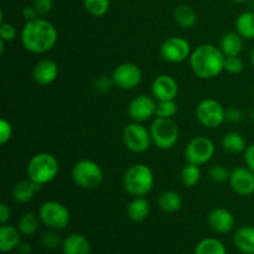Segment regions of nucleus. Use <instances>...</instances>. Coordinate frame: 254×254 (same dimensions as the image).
Here are the masks:
<instances>
[{
  "label": "nucleus",
  "mask_w": 254,
  "mask_h": 254,
  "mask_svg": "<svg viewBox=\"0 0 254 254\" xmlns=\"http://www.w3.org/2000/svg\"><path fill=\"white\" fill-rule=\"evenodd\" d=\"M20 231L9 225H2L0 227V251L2 253L17 248L20 245Z\"/></svg>",
  "instance_id": "22"
},
{
  "label": "nucleus",
  "mask_w": 254,
  "mask_h": 254,
  "mask_svg": "<svg viewBox=\"0 0 254 254\" xmlns=\"http://www.w3.org/2000/svg\"><path fill=\"white\" fill-rule=\"evenodd\" d=\"M59 72L60 69L56 62L45 59L35 64L34 69H32V77L37 84L47 86L56 81V78L59 77Z\"/></svg>",
  "instance_id": "16"
},
{
  "label": "nucleus",
  "mask_w": 254,
  "mask_h": 254,
  "mask_svg": "<svg viewBox=\"0 0 254 254\" xmlns=\"http://www.w3.org/2000/svg\"><path fill=\"white\" fill-rule=\"evenodd\" d=\"M103 170L93 160H79L72 168V179L77 186L86 190H93L103 183Z\"/></svg>",
  "instance_id": "6"
},
{
  "label": "nucleus",
  "mask_w": 254,
  "mask_h": 254,
  "mask_svg": "<svg viewBox=\"0 0 254 254\" xmlns=\"http://www.w3.org/2000/svg\"><path fill=\"white\" fill-rule=\"evenodd\" d=\"M155 113L156 103L151 97L146 96V94H140V96L135 97L134 99H131L128 106L129 117L138 123L149 121L155 116Z\"/></svg>",
  "instance_id": "13"
},
{
  "label": "nucleus",
  "mask_w": 254,
  "mask_h": 254,
  "mask_svg": "<svg viewBox=\"0 0 254 254\" xmlns=\"http://www.w3.org/2000/svg\"><path fill=\"white\" fill-rule=\"evenodd\" d=\"M11 216V210L6 203H0V223L1 225H6L7 221L10 220Z\"/></svg>",
  "instance_id": "42"
},
{
  "label": "nucleus",
  "mask_w": 254,
  "mask_h": 254,
  "mask_svg": "<svg viewBox=\"0 0 254 254\" xmlns=\"http://www.w3.org/2000/svg\"><path fill=\"white\" fill-rule=\"evenodd\" d=\"M225 59L226 56L217 46L203 44L191 52L190 66L198 78L211 79L225 71Z\"/></svg>",
  "instance_id": "2"
},
{
  "label": "nucleus",
  "mask_w": 254,
  "mask_h": 254,
  "mask_svg": "<svg viewBox=\"0 0 254 254\" xmlns=\"http://www.w3.org/2000/svg\"><path fill=\"white\" fill-rule=\"evenodd\" d=\"M87 12L94 17H101L106 15L109 10V0H83Z\"/></svg>",
  "instance_id": "31"
},
{
  "label": "nucleus",
  "mask_w": 254,
  "mask_h": 254,
  "mask_svg": "<svg viewBox=\"0 0 254 254\" xmlns=\"http://www.w3.org/2000/svg\"><path fill=\"white\" fill-rule=\"evenodd\" d=\"M17 251H19L20 254H29L31 252V247H30L29 243H20L19 246H17Z\"/></svg>",
  "instance_id": "44"
},
{
  "label": "nucleus",
  "mask_w": 254,
  "mask_h": 254,
  "mask_svg": "<svg viewBox=\"0 0 254 254\" xmlns=\"http://www.w3.org/2000/svg\"><path fill=\"white\" fill-rule=\"evenodd\" d=\"M251 119H252V122L254 123V107L252 111H251Z\"/></svg>",
  "instance_id": "46"
},
{
  "label": "nucleus",
  "mask_w": 254,
  "mask_h": 254,
  "mask_svg": "<svg viewBox=\"0 0 254 254\" xmlns=\"http://www.w3.org/2000/svg\"><path fill=\"white\" fill-rule=\"evenodd\" d=\"M123 141L127 148L133 153H144L150 146V131L138 122H133L124 128Z\"/></svg>",
  "instance_id": "9"
},
{
  "label": "nucleus",
  "mask_w": 254,
  "mask_h": 254,
  "mask_svg": "<svg viewBox=\"0 0 254 254\" xmlns=\"http://www.w3.org/2000/svg\"><path fill=\"white\" fill-rule=\"evenodd\" d=\"M230 185L240 196L254 193V173L250 168H236L231 171Z\"/></svg>",
  "instance_id": "14"
},
{
  "label": "nucleus",
  "mask_w": 254,
  "mask_h": 254,
  "mask_svg": "<svg viewBox=\"0 0 254 254\" xmlns=\"http://www.w3.org/2000/svg\"><path fill=\"white\" fill-rule=\"evenodd\" d=\"M215 145L212 140L206 136H196L185 148V159L188 163L203 165L212 159Z\"/></svg>",
  "instance_id": "11"
},
{
  "label": "nucleus",
  "mask_w": 254,
  "mask_h": 254,
  "mask_svg": "<svg viewBox=\"0 0 254 254\" xmlns=\"http://www.w3.org/2000/svg\"><path fill=\"white\" fill-rule=\"evenodd\" d=\"M12 136V127L6 119L0 121V144L5 145Z\"/></svg>",
  "instance_id": "38"
},
{
  "label": "nucleus",
  "mask_w": 254,
  "mask_h": 254,
  "mask_svg": "<svg viewBox=\"0 0 254 254\" xmlns=\"http://www.w3.org/2000/svg\"><path fill=\"white\" fill-rule=\"evenodd\" d=\"M245 119V113L236 107L226 109V121L230 123H241Z\"/></svg>",
  "instance_id": "40"
},
{
  "label": "nucleus",
  "mask_w": 254,
  "mask_h": 254,
  "mask_svg": "<svg viewBox=\"0 0 254 254\" xmlns=\"http://www.w3.org/2000/svg\"><path fill=\"white\" fill-rule=\"evenodd\" d=\"M236 30L238 34L247 40L254 39V12L245 11L236 20Z\"/></svg>",
  "instance_id": "26"
},
{
  "label": "nucleus",
  "mask_w": 254,
  "mask_h": 254,
  "mask_svg": "<svg viewBox=\"0 0 254 254\" xmlns=\"http://www.w3.org/2000/svg\"><path fill=\"white\" fill-rule=\"evenodd\" d=\"M21 41L27 51L32 54H45L56 44V27L49 20L37 17L25 24L21 32Z\"/></svg>",
  "instance_id": "1"
},
{
  "label": "nucleus",
  "mask_w": 254,
  "mask_h": 254,
  "mask_svg": "<svg viewBox=\"0 0 254 254\" xmlns=\"http://www.w3.org/2000/svg\"><path fill=\"white\" fill-rule=\"evenodd\" d=\"M174 20L183 29H192L197 24V14L188 4H180L174 11Z\"/></svg>",
  "instance_id": "24"
},
{
  "label": "nucleus",
  "mask_w": 254,
  "mask_h": 254,
  "mask_svg": "<svg viewBox=\"0 0 254 254\" xmlns=\"http://www.w3.org/2000/svg\"><path fill=\"white\" fill-rule=\"evenodd\" d=\"M195 254H227L226 247L216 238H205L197 245Z\"/></svg>",
  "instance_id": "29"
},
{
  "label": "nucleus",
  "mask_w": 254,
  "mask_h": 254,
  "mask_svg": "<svg viewBox=\"0 0 254 254\" xmlns=\"http://www.w3.org/2000/svg\"><path fill=\"white\" fill-rule=\"evenodd\" d=\"M210 174L211 180L215 181V183H225V181H230L231 171H228L225 166L222 165H215L210 169L208 171Z\"/></svg>",
  "instance_id": "35"
},
{
  "label": "nucleus",
  "mask_w": 254,
  "mask_h": 254,
  "mask_svg": "<svg viewBox=\"0 0 254 254\" xmlns=\"http://www.w3.org/2000/svg\"><path fill=\"white\" fill-rule=\"evenodd\" d=\"M245 69V62L240 56H231L225 59V71L232 74L241 73Z\"/></svg>",
  "instance_id": "34"
},
{
  "label": "nucleus",
  "mask_w": 254,
  "mask_h": 254,
  "mask_svg": "<svg viewBox=\"0 0 254 254\" xmlns=\"http://www.w3.org/2000/svg\"><path fill=\"white\" fill-rule=\"evenodd\" d=\"M124 189L134 197H144L154 188V174L145 164H134L124 175Z\"/></svg>",
  "instance_id": "3"
},
{
  "label": "nucleus",
  "mask_w": 254,
  "mask_h": 254,
  "mask_svg": "<svg viewBox=\"0 0 254 254\" xmlns=\"http://www.w3.org/2000/svg\"><path fill=\"white\" fill-rule=\"evenodd\" d=\"M235 246L245 254H254V227L243 226L233 236Z\"/></svg>",
  "instance_id": "21"
},
{
  "label": "nucleus",
  "mask_w": 254,
  "mask_h": 254,
  "mask_svg": "<svg viewBox=\"0 0 254 254\" xmlns=\"http://www.w3.org/2000/svg\"><path fill=\"white\" fill-rule=\"evenodd\" d=\"M60 171V164L52 154L39 153L30 159L26 173L30 180L45 185L54 180Z\"/></svg>",
  "instance_id": "4"
},
{
  "label": "nucleus",
  "mask_w": 254,
  "mask_h": 254,
  "mask_svg": "<svg viewBox=\"0 0 254 254\" xmlns=\"http://www.w3.org/2000/svg\"><path fill=\"white\" fill-rule=\"evenodd\" d=\"M150 205L145 197H135L127 206V215L133 222H141L149 216Z\"/></svg>",
  "instance_id": "23"
},
{
  "label": "nucleus",
  "mask_w": 254,
  "mask_h": 254,
  "mask_svg": "<svg viewBox=\"0 0 254 254\" xmlns=\"http://www.w3.org/2000/svg\"><path fill=\"white\" fill-rule=\"evenodd\" d=\"M253 94H254V86H253Z\"/></svg>",
  "instance_id": "48"
},
{
  "label": "nucleus",
  "mask_w": 254,
  "mask_h": 254,
  "mask_svg": "<svg viewBox=\"0 0 254 254\" xmlns=\"http://www.w3.org/2000/svg\"><path fill=\"white\" fill-rule=\"evenodd\" d=\"M39 216L45 226L55 231L64 230L68 226L71 216L67 207L57 201H47L42 203L39 210Z\"/></svg>",
  "instance_id": "7"
},
{
  "label": "nucleus",
  "mask_w": 254,
  "mask_h": 254,
  "mask_svg": "<svg viewBox=\"0 0 254 254\" xmlns=\"http://www.w3.org/2000/svg\"><path fill=\"white\" fill-rule=\"evenodd\" d=\"M112 79L114 82V86L128 91V89H134L140 84L143 79V72L140 67L136 66L135 64L126 62V64H118L114 68Z\"/></svg>",
  "instance_id": "12"
},
{
  "label": "nucleus",
  "mask_w": 254,
  "mask_h": 254,
  "mask_svg": "<svg viewBox=\"0 0 254 254\" xmlns=\"http://www.w3.org/2000/svg\"><path fill=\"white\" fill-rule=\"evenodd\" d=\"M196 118L206 128H218L226 121V109L216 99H203L196 107Z\"/></svg>",
  "instance_id": "8"
},
{
  "label": "nucleus",
  "mask_w": 254,
  "mask_h": 254,
  "mask_svg": "<svg viewBox=\"0 0 254 254\" xmlns=\"http://www.w3.org/2000/svg\"><path fill=\"white\" fill-rule=\"evenodd\" d=\"M158 205L160 210L166 213L178 212L183 207V198H181L180 193L175 192V191H164L159 196Z\"/></svg>",
  "instance_id": "25"
},
{
  "label": "nucleus",
  "mask_w": 254,
  "mask_h": 254,
  "mask_svg": "<svg viewBox=\"0 0 254 254\" xmlns=\"http://www.w3.org/2000/svg\"><path fill=\"white\" fill-rule=\"evenodd\" d=\"M151 91L158 101H174L178 97V82L169 74H160L154 79Z\"/></svg>",
  "instance_id": "15"
},
{
  "label": "nucleus",
  "mask_w": 254,
  "mask_h": 254,
  "mask_svg": "<svg viewBox=\"0 0 254 254\" xmlns=\"http://www.w3.org/2000/svg\"><path fill=\"white\" fill-rule=\"evenodd\" d=\"M112 86H114L112 77L109 78L107 76H101L93 82V89L96 92H99V93H106V92H108L112 88Z\"/></svg>",
  "instance_id": "36"
},
{
  "label": "nucleus",
  "mask_w": 254,
  "mask_h": 254,
  "mask_svg": "<svg viewBox=\"0 0 254 254\" xmlns=\"http://www.w3.org/2000/svg\"><path fill=\"white\" fill-rule=\"evenodd\" d=\"M16 37V29L14 25L9 22H1L0 24V39L6 41H12Z\"/></svg>",
  "instance_id": "37"
},
{
  "label": "nucleus",
  "mask_w": 254,
  "mask_h": 254,
  "mask_svg": "<svg viewBox=\"0 0 254 254\" xmlns=\"http://www.w3.org/2000/svg\"><path fill=\"white\" fill-rule=\"evenodd\" d=\"M222 148L228 153L236 154L245 151L247 149V145H246V140L240 133L231 131V133L225 134V136L222 138Z\"/></svg>",
  "instance_id": "27"
},
{
  "label": "nucleus",
  "mask_w": 254,
  "mask_h": 254,
  "mask_svg": "<svg viewBox=\"0 0 254 254\" xmlns=\"http://www.w3.org/2000/svg\"><path fill=\"white\" fill-rule=\"evenodd\" d=\"M54 1L52 0H34L32 1V6L36 9L39 16H45L49 14L52 9Z\"/></svg>",
  "instance_id": "39"
},
{
  "label": "nucleus",
  "mask_w": 254,
  "mask_h": 254,
  "mask_svg": "<svg viewBox=\"0 0 254 254\" xmlns=\"http://www.w3.org/2000/svg\"><path fill=\"white\" fill-rule=\"evenodd\" d=\"M207 221L210 227L216 233H221V235L231 232L233 230V226H235V217L226 208H215V210L211 211Z\"/></svg>",
  "instance_id": "17"
},
{
  "label": "nucleus",
  "mask_w": 254,
  "mask_h": 254,
  "mask_svg": "<svg viewBox=\"0 0 254 254\" xmlns=\"http://www.w3.org/2000/svg\"><path fill=\"white\" fill-rule=\"evenodd\" d=\"M178 113V104L174 101H159L156 103V113L158 118H173Z\"/></svg>",
  "instance_id": "32"
},
{
  "label": "nucleus",
  "mask_w": 254,
  "mask_h": 254,
  "mask_svg": "<svg viewBox=\"0 0 254 254\" xmlns=\"http://www.w3.org/2000/svg\"><path fill=\"white\" fill-rule=\"evenodd\" d=\"M220 49L226 57L240 56L243 50V37L236 32H227L222 36Z\"/></svg>",
  "instance_id": "20"
},
{
  "label": "nucleus",
  "mask_w": 254,
  "mask_h": 254,
  "mask_svg": "<svg viewBox=\"0 0 254 254\" xmlns=\"http://www.w3.org/2000/svg\"><path fill=\"white\" fill-rule=\"evenodd\" d=\"M40 190H41V185L36 184L35 181L30 180V179L21 180L15 184L14 189H12V198L17 203L29 202Z\"/></svg>",
  "instance_id": "18"
},
{
  "label": "nucleus",
  "mask_w": 254,
  "mask_h": 254,
  "mask_svg": "<svg viewBox=\"0 0 254 254\" xmlns=\"http://www.w3.org/2000/svg\"><path fill=\"white\" fill-rule=\"evenodd\" d=\"M245 161L247 168H250L254 173V143L247 146L245 150Z\"/></svg>",
  "instance_id": "41"
},
{
  "label": "nucleus",
  "mask_w": 254,
  "mask_h": 254,
  "mask_svg": "<svg viewBox=\"0 0 254 254\" xmlns=\"http://www.w3.org/2000/svg\"><path fill=\"white\" fill-rule=\"evenodd\" d=\"M22 16H24V19L27 21H31V20H35L37 19L39 16V14H37L36 9H35L34 6H25L24 9H22Z\"/></svg>",
  "instance_id": "43"
},
{
  "label": "nucleus",
  "mask_w": 254,
  "mask_h": 254,
  "mask_svg": "<svg viewBox=\"0 0 254 254\" xmlns=\"http://www.w3.org/2000/svg\"><path fill=\"white\" fill-rule=\"evenodd\" d=\"M251 62H252V64H253V67H254V47H253L252 52H251Z\"/></svg>",
  "instance_id": "45"
},
{
  "label": "nucleus",
  "mask_w": 254,
  "mask_h": 254,
  "mask_svg": "<svg viewBox=\"0 0 254 254\" xmlns=\"http://www.w3.org/2000/svg\"><path fill=\"white\" fill-rule=\"evenodd\" d=\"M180 178L184 185L188 186V188L196 186L198 184V181L201 180L200 165L188 163V165L184 166L183 170H181Z\"/></svg>",
  "instance_id": "30"
},
{
  "label": "nucleus",
  "mask_w": 254,
  "mask_h": 254,
  "mask_svg": "<svg viewBox=\"0 0 254 254\" xmlns=\"http://www.w3.org/2000/svg\"><path fill=\"white\" fill-rule=\"evenodd\" d=\"M159 54L169 64H180L191 56V46L184 37L173 36L163 42Z\"/></svg>",
  "instance_id": "10"
},
{
  "label": "nucleus",
  "mask_w": 254,
  "mask_h": 254,
  "mask_svg": "<svg viewBox=\"0 0 254 254\" xmlns=\"http://www.w3.org/2000/svg\"><path fill=\"white\" fill-rule=\"evenodd\" d=\"M64 243L60 235L55 231H49L41 236V245L47 250H56Z\"/></svg>",
  "instance_id": "33"
},
{
  "label": "nucleus",
  "mask_w": 254,
  "mask_h": 254,
  "mask_svg": "<svg viewBox=\"0 0 254 254\" xmlns=\"http://www.w3.org/2000/svg\"><path fill=\"white\" fill-rule=\"evenodd\" d=\"M151 141L156 148L161 150H169L176 145L180 136V130L175 122L171 118H158L150 127Z\"/></svg>",
  "instance_id": "5"
},
{
  "label": "nucleus",
  "mask_w": 254,
  "mask_h": 254,
  "mask_svg": "<svg viewBox=\"0 0 254 254\" xmlns=\"http://www.w3.org/2000/svg\"><path fill=\"white\" fill-rule=\"evenodd\" d=\"M62 251L64 254H91V246L86 237L73 233L64 241Z\"/></svg>",
  "instance_id": "19"
},
{
  "label": "nucleus",
  "mask_w": 254,
  "mask_h": 254,
  "mask_svg": "<svg viewBox=\"0 0 254 254\" xmlns=\"http://www.w3.org/2000/svg\"><path fill=\"white\" fill-rule=\"evenodd\" d=\"M232 1H235V2H247V1H250V0H232Z\"/></svg>",
  "instance_id": "47"
},
{
  "label": "nucleus",
  "mask_w": 254,
  "mask_h": 254,
  "mask_svg": "<svg viewBox=\"0 0 254 254\" xmlns=\"http://www.w3.org/2000/svg\"><path fill=\"white\" fill-rule=\"evenodd\" d=\"M40 216L35 215L34 212H27L25 215L21 216V218L19 220V225H17V228H19L20 233L22 236H32L34 233H36V231L39 230L40 226Z\"/></svg>",
  "instance_id": "28"
}]
</instances>
